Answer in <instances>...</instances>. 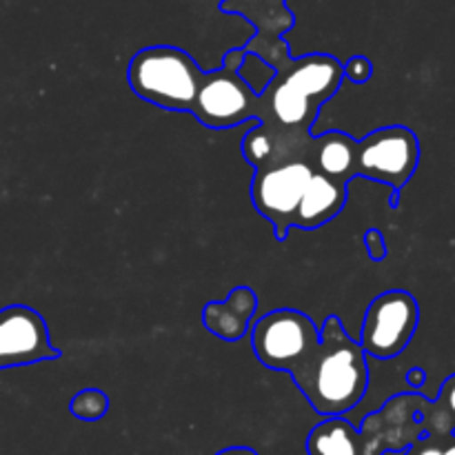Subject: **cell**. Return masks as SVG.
I'll use <instances>...</instances> for the list:
<instances>
[{"label":"cell","mask_w":455,"mask_h":455,"mask_svg":"<svg viewBox=\"0 0 455 455\" xmlns=\"http://www.w3.org/2000/svg\"><path fill=\"white\" fill-rule=\"evenodd\" d=\"M345 80L342 62L329 53L291 58L275 69L260 93L265 116L243 138V156L253 169L284 158H309L315 120Z\"/></svg>","instance_id":"obj_1"},{"label":"cell","mask_w":455,"mask_h":455,"mask_svg":"<svg viewBox=\"0 0 455 455\" xmlns=\"http://www.w3.org/2000/svg\"><path fill=\"white\" fill-rule=\"evenodd\" d=\"M309 407L318 416H345L360 404L369 389L367 355L358 340L347 333L338 315L320 327V347L307 367L293 378Z\"/></svg>","instance_id":"obj_3"},{"label":"cell","mask_w":455,"mask_h":455,"mask_svg":"<svg viewBox=\"0 0 455 455\" xmlns=\"http://www.w3.org/2000/svg\"><path fill=\"white\" fill-rule=\"evenodd\" d=\"M69 413L83 422H96L109 413V398L100 389H83L71 398Z\"/></svg>","instance_id":"obj_15"},{"label":"cell","mask_w":455,"mask_h":455,"mask_svg":"<svg viewBox=\"0 0 455 455\" xmlns=\"http://www.w3.org/2000/svg\"><path fill=\"white\" fill-rule=\"evenodd\" d=\"M363 244L367 249L369 258L373 262H382L387 256H389V249H387V240L382 235L380 229H367L363 234Z\"/></svg>","instance_id":"obj_17"},{"label":"cell","mask_w":455,"mask_h":455,"mask_svg":"<svg viewBox=\"0 0 455 455\" xmlns=\"http://www.w3.org/2000/svg\"><path fill=\"white\" fill-rule=\"evenodd\" d=\"M425 382H427V371H425V369H422V367L409 369V373H407L409 389H411V391H420L422 387H425Z\"/></svg>","instance_id":"obj_19"},{"label":"cell","mask_w":455,"mask_h":455,"mask_svg":"<svg viewBox=\"0 0 455 455\" xmlns=\"http://www.w3.org/2000/svg\"><path fill=\"white\" fill-rule=\"evenodd\" d=\"M60 358V349L49 340L43 315L27 305L0 309V369L27 367Z\"/></svg>","instance_id":"obj_10"},{"label":"cell","mask_w":455,"mask_h":455,"mask_svg":"<svg viewBox=\"0 0 455 455\" xmlns=\"http://www.w3.org/2000/svg\"><path fill=\"white\" fill-rule=\"evenodd\" d=\"M243 58V47L231 49L225 53L218 69L203 74L196 107L191 111V116H196L203 127L220 132V129L238 127L249 120L260 123L265 116L262 98L253 93L251 87L238 76Z\"/></svg>","instance_id":"obj_5"},{"label":"cell","mask_w":455,"mask_h":455,"mask_svg":"<svg viewBox=\"0 0 455 455\" xmlns=\"http://www.w3.org/2000/svg\"><path fill=\"white\" fill-rule=\"evenodd\" d=\"M220 12L243 16L256 27V34L243 47L244 53L258 56L274 71L293 58L284 34L293 27L296 16L287 7V0H222Z\"/></svg>","instance_id":"obj_9"},{"label":"cell","mask_w":455,"mask_h":455,"mask_svg":"<svg viewBox=\"0 0 455 455\" xmlns=\"http://www.w3.org/2000/svg\"><path fill=\"white\" fill-rule=\"evenodd\" d=\"M420 323V305L404 289H391L371 300L364 311L360 340L364 355L394 360L409 347Z\"/></svg>","instance_id":"obj_8"},{"label":"cell","mask_w":455,"mask_h":455,"mask_svg":"<svg viewBox=\"0 0 455 455\" xmlns=\"http://www.w3.org/2000/svg\"><path fill=\"white\" fill-rule=\"evenodd\" d=\"M320 347V327L298 309H274L251 324V349L258 363L293 378Z\"/></svg>","instance_id":"obj_6"},{"label":"cell","mask_w":455,"mask_h":455,"mask_svg":"<svg viewBox=\"0 0 455 455\" xmlns=\"http://www.w3.org/2000/svg\"><path fill=\"white\" fill-rule=\"evenodd\" d=\"M347 187L349 185L336 180V178L315 172L307 185L305 196H302L293 227L302 231H315L336 216H340L347 204Z\"/></svg>","instance_id":"obj_12"},{"label":"cell","mask_w":455,"mask_h":455,"mask_svg":"<svg viewBox=\"0 0 455 455\" xmlns=\"http://www.w3.org/2000/svg\"><path fill=\"white\" fill-rule=\"evenodd\" d=\"M203 74L185 49L173 44L145 47L129 60L127 83L138 98L167 111L191 114Z\"/></svg>","instance_id":"obj_4"},{"label":"cell","mask_w":455,"mask_h":455,"mask_svg":"<svg viewBox=\"0 0 455 455\" xmlns=\"http://www.w3.org/2000/svg\"><path fill=\"white\" fill-rule=\"evenodd\" d=\"M314 173L309 158H284L256 169L251 203L256 212L271 222L278 243H284L296 225L298 207Z\"/></svg>","instance_id":"obj_7"},{"label":"cell","mask_w":455,"mask_h":455,"mask_svg":"<svg viewBox=\"0 0 455 455\" xmlns=\"http://www.w3.org/2000/svg\"><path fill=\"white\" fill-rule=\"evenodd\" d=\"M342 71H345L347 80H351L355 84H364L371 80L373 62L367 56H354L347 62H342Z\"/></svg>","instance_id":"obj_16"},{"label":"cell","mask_w":455,"mask_h":455,"mask_svg":"<svg viewBox=\"0 0 455 455\" xmlns=\"http://www.w3.org/2000/svg\"><path fill=\"white\" fill-rule=\"evenodd\" d=\"M258 311V296L253 289L235 287L225 300L207 302L203 309V324L209 333L225 342H238L251 331Z\"/></svg>","instance_id":"obj_11"},{"label":"cell","mask_w":455,"mask_h":455,"mask_svg":"<svg viewBox=\"0 0 455 455\" xmlns=\"http://www.w3.org/2000/svg\"><path fill=\"white\" fill-rule=\"evenodd\" d=\"M307 455H364L358 427L345 416L324 418L307 435Z\"/></svg>","instance_id":"obj_13"},{"label":"cell","mask_w":455,"mask_h":455,"mask_svg":"<svg viewBox=\"0 0 455 455\" xmlns=\"http://www.w3.org/2000/svg\"><path fill=\"white\" fill-rule=\"evenodd\" d=\"M309 160L315 172L349 185L355 178L380 182L391 189V207L400 204V191L420 164V140L404 124H387L355 140L347 132L314 136Z\"/></svg>","instance_id":"obj_2"},{"label":"cell","mask_w":455,"mask_h":455,"mask_svg":"<svg viewBox=\"0 0 455 455\" xmlns=\"http://www.w3.org/2000/svg\"><path fill=\"white\" fill-rule=\"evenodd\" d=\"M418 416H420V425L425 429V435L447 438V435L455 434V373L443 382L438 398L434 403L427 398H420Z\"/></svg>","instance_id":"obj_14"},{"label":"cell","mask_w":455,"mask_h":455,"mask_svg":"<svg viewBox=\"0 0 455 455\" xmlns=\"http://www.w3.org/2000/svg\"><path fill=\"white\" fill-rule=\"evenodd\" d=\"M216 455H258V451H253L251 447H227Z\"/></svg>","instance_id":"obj_20"},{"label":"cell","mask_w":455,"mask_h":455,"mask_svg":"<svg viewBox=\"0 0 455 455\" xmlns=\"http://www.w3.org/2000/svg\"><path fill=\"white\" fill-rule=\"evenodd\" d=\"M443 440L444 438H438V435H422L404 455H443Z\"/></svg>","instance_id":"obj_18"}]
</instances>
